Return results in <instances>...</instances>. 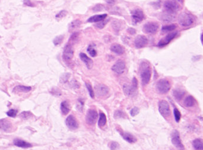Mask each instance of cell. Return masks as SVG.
I'll return each mask as SVG.
<instances>
[{
	"mask_svg": "<svg viewBox=\"0 0 203 150\" xmlns=\"http://www.w3.org/2000/svg\"><path fill=\"white\" fill-rule=\"evenodd\" d=\"M177 32H171L166 35L164 38L161 40L158 43V46L159 47H163L168 45L177 35Z\"/></svg>",
	"mask_w": 203,
	"mask_h": 150,
	"instance_id": "obj_13",
	"label": "cell"
},
{
	"mask_svg": "<svg viewBox=\"0 0 203 150\" xmlns=\"http://www.w3.org/2000/svg\"><path fill=\"white\" fill-rule=\"evenodd\" d=\"M79 57H80L81 60L85 64L86 66L87 67V68L88 69L90 70L92 68L93 64H94L93 61L89 57H88L85 54L82 53H81L80 54Z\"/></svg>",
	"mask_w": 203,
	"mask_h": 150,
	"instance_id": "obj_19",
	"label": "cell"
},
{
	"mask_svg": "<svg viewBox=\"0 0 203 150\" xmlns=\"http://www.w3.org/2000/svg\"><path fill=\"white\" fill-rule=\"evenodd\" d=\"M171 140L173 145L178 149V150H184L185 147L183 144L182 142L180 134L177 130H174L173 131L171 136Z\"/></svg>",
	"mask_w": 203,
	"mask_h": 150,
	"instance_id": "obj_5",
	"label": "cell"
},
{
	"mask_svg": "<svg viewBox=\"0 0 203 150\" xmlns=\"http://www.w3.org/2000/svg\"><path fill=\"white\" fill-rule=\"evenodd\" d=\"M65 123L67 127L71 130H76L79 127L78 121L73 115L69 116L66 118Z\"/></svg>",
	"mask_w": 203,
	"mask_h": 150,
	"instance_id": "obj_15",
	"label": "cell"
},
{
	"mask_svg": "<svg viewBox=\"0 0 203 150\" xmlns=\"http://www.w3.org/2000/svg\"><path fill=\"white\" fill-rule=\"evenodd\" d=\"M128 33H129L131 35H134L136 32V31L133 28H129L128 29Z\"/></svg>",
	"mask_w": 203,
	"mask_h": 150,
	"instance_id": "obj_46",
	"label": "cell"
},
{
	"mask_svg": "<svg viewBox=\"0 0 203 150\" xmlns=\"http://www.w3.org/2000/svg\"><path fill=\"white\" fill-rule=\"evenodd\" d=\"M179 23L183 27L190 26L193 23V18L192 15L186 13H181L178 19Z\"/></svg>",
	"mask_w": 203,
	"mask_h": 150,
	"instance_id": "obj_3",
	"label": "cell"
},
{
	"mask_svg": "<svg viewBox=\"0 0 203 150\" xmlns=\"http://www.w3.org/2000/svg\"><path fill=\"white\" fill-rule=\"evenodd\" d=\"M18 114V110L11 109L7 112V115L10 117H15Z\"/></svg>",
	"mask_w": 203,
	"mask_h": 150,
	"instance_id": "obj_40",
	"label": "cell"
},
{
	"mask_svg": "<svg viewBox=\"0 0 203 150\" xmlns=\"http://www.w3.org/2000/svg\"><path fill=\"white\" fill-rule=\"evenodd\" d=\"M158 111L163 117H168L170 115V109L168 102L166 100H161L158 103Z\"/></svg>",
	"mask_w": 203,
	"mask_h": 150,
	"instance_id": "obj_6",
	"label": "cell"
},
{
	"mask_svg": "<svg viewBox=\"0 0 203 150\" xmlns=\"http://www.w3.org/2000/svg\"><path fill=\"white\" fill-rule=\"evenodd\" d=\"M138 89V80L135 78H133L132 85H124L123 86V91L125 94L128 96H134L136 94V91Z\"/></svg>",
	"mask_w": 203,
	"mask_h": 150,
	"instance_id": "obj_4",
	"label": "cell"
},
{
	"mask_svg": "<svg viewBox=\"0 0 203 150\" xmlns=\"http://www.w3.org/2000/svg\"><path fill=\"white\" fill-rule=\"evenodd\" d=\"M176 1H177V2L181 3V4H183V2H184V0H176Z\"/></svg>",
	"mask_w": 203,
	"mask_h": 150,
	"instance_id": "obj_48",
	"label": "cell"
},
{
	"mask_svg": "<svg viewBox=\"0 0 203 150\" xmlns=\"http://www.w3.org/2000/svg\"><path fill=\"white\" fill-rule=\"evenodd\" d=\"M110 50L113 53L117 55H122L124 54L125 51V48L122 45L118 44H114L111 45L110 47Z\"/></svg>",
	"mask_w": 203,
	"mask_h": 150,
	"instance_id": "obj_20",
	"label": "cell"
},
{
	"mask_svg": "<svg viewBox=\"0 0 203 150\" xmlns=\"http://www.w3.org/2000/svg\"><path fill=\"white\" fill-rule=\"evenodd\" d=\"M107 123V117L106 116L104 113H101L100 114V117H99V120H98V126L100 127H104Z\"/></svg>",
	"mask_w": 203,
	"mask_h": 150,
	"instance_id": "obj_28",
	"label": "cell"
},
{
	"mask_svg": "<svg viewBox=\"0 0 203 150\" xmlns=\"http://www.w3.org/2000/svg\"><path fill=\"white\" fill-rule=\"evenodd\" d=\"M13 143L16 146L23 148H31L32 146L31 143H30L26 141L19 139H15L13 141Z\"/></svg>",
	"mask_w": 203,
	"mask_h": 150,
	"instance_id": "obj_22",
	"label": "cell"
},
{
	"mask_svg": "<svg viewBox=\"0 0 203 150\" xmlns=\"http://www.w3.org/2000/svg\"><path fill=\"white\" fill-rule=\"evenodd\" d=\"M32 90V87L26 86L23 85H18L13 89V92H29Z\"/></svg>",
	"mask_w": 203,
	"mask_h": 150,
	"instance_id": "obj_25",
	"label": "cell"
},
{
	"mask_svg": "<svg viewBox=\"0 0 203 150\" xmlns=\"http://www.w3.org/2000/svg\"><path fill=\"white\" fill-rule=\"evenodd\" d=\"M67 15V12L66 10H62L59 13L56 15V19L58 20L64 18Z\"/></svg>",
	"mask_w": 203,
	"mask_h": 150,
	"instance_id": "obj_34",
	"label": "cell"
},
{
	"mask_svg": "<svg viewBox=\"0 0 203 150\" xmlns=\"http://www.w3.org/2000/svg\"><path fill=\"white\" fill-rule=\"evenodd\" d=\"M195 98L192 96L189 95L185 99L183 104L187 107H192L195 105Z\"/></svg>",
	"mask_w": 203,
	"mask_h": 150,
	"instance_id": "obj_26",
	"label": "cell"
},
{
	"mask_svg": "<svg viewBox=\"0 0 203 150\" xmlns=\"http://www.w3.org/2000/svg\"><path fill=\"white\" fill-rule=\"evenodd\" d=\"M23 4L25 6L30 7H34V4L31 2V0H24Z\"/></svg>",
	"mask_w": 203,
	"mask_h": 150,
	"instance_id": "obj_45",
	"label": "cell"
},
{
	"mask_svg": "<svg viewBox=\"0 0 203 150\" xmlns=\"http://www.w3.org/2000/svg\"><path fill=\"white\" fill-rule=\"evenodd\" d=\"M164 7L167 13L171 15L176 13L180 9L179 6L176 3L172 1H167L165 2Z\"/></svg>",
	"mask_w": 203,
	"mask_h": 150,
	"instance_id": "obj_9",
	"label": "cell"
},
{
	"mask_svg": "<svg viewBox=\"0 0 203 150\" xmlns=\"http://www.w3.org/2000/svg\"><path fill=\"white\" fill-rule=\"evenodd\" d=\"M139 113V110L138 107H133V108H132V110H130V115L133 117L138 114Z\"/></svg>",
	"mask_w": 203,
	"mask_h": 150,
	"instance_id": "obj_44",
	"label": "cell"
},
{
	"mask_svg": "<svg viewBox=\"0 0 203 150\" xmlns=\"http://www.w3.org/2000/svg\"><path fill=\"white\" fill-rule=\"evenodd\" d=\"M114 117L116 119H120V118L125 117V114L123 112H122L120 110H117L114 113Z\"/></svg>",
	"mask_w": 203,
	"mask_h": 150,
	"instance_id": "obj_42",
	"label": "cell"
},
{
	"mask_svg": "<svg viewBox=\"0 0 203 150\" xmlns=\"http://www.w3.org/2000/svg\"><path fill=\"white\" fill-rule=\"evenodd\" d=\"M126 68V64L123 60L117 61L111 67L112 70L117 74H122Z\"/></svg>",
	"mask_w": 203,
	"mask_h": 150,
	"instance_id": "obj_16",
	"label": "cell"
},
{
	"mask_svg": "<svg viewBox=\"0 0 203 150\" xmlns=\"http://www.w3.org/2000/svg\"><path fill=\"white\" fill-rule=\"evenodd\" d=\"M139 75L143 85H147L151 79V69L148 61H142L139 66Z\"/></svg>",
	"mask_w": 203,
	"mask_h": 150,
	"instance_id": "obj_1",
	"label": "cell"
},
{
	"mask_svg": "<svg viewBox=\"0 0 203 150\" xmlns=\"http://www.w3.org/2000/svg\"><path fill=\"white\" fill-rule=\"evenodd\" d=\"M13 130V124L7 119H0V131L9 133Z\"/></svg>",
	"mask_w": 203,
	"mask_h": 150,
	"instance_id": "obj_10",
	"label": "cell"
},
{
	"mask_svg": "<svg viewBox=\"0 0 203 150\" xmlns=\"http://www.w3.org/2000/svg\"><path fill=\"white\" fill-rule=\"evenodd\" d=\"M107 15L106 14L97 15L89 18L87 21L89 23H98L105 20L106 18H107Z\"/></svg>",
	"mask_w": 203,
	"mask_h": 150,
	"instance_id": "obj_21",
	"label": "cell"
},
{
	"mask_svg": "<svg viewBox=\"0 0 203 150\" xmlns=\"http://www.w3.org/2000/svg\"><path fill=\"white\" fill-rule=\"evenodd\" d=\"M118 132H119V133L120 134V135L122 136V138L128 142L130 143H133L136 142L137 139L131 133H129V132H124L123 130H121V129H117Z\"/></svg>",
	"mask_w": 203,
	"mask_h": 150,
	"instance_id": "obj_18",
	"label": "cell"
},
{
	"mask_svg": "<svg viewBox=\"0 0 203 150\" xmlns=\"http://www.w3.org/2000/svg\"><path fill=\"white\" fill-rule=\"evenodd\" d=\"M185 95L184 91L179 89H175L173 91V96L177 100H180L183 98Z\"/></svg>",
	"mask_w": 203,
	"mask_h": 150,
	"instance_id": "obj_27",
	"label": "cell"
},
{
	"mask_svg": "<svg viewBox=\"0 0 203 150\" xmlns=\"http://www.w3.org/2000/svg\"><path fill=\"white\" fill-rule=\"evenodd\" d=\"M95 91L97 95L100 97L106 96L109 92L108 88L107 86L102 84L96 85L95 87Z\"/></svg>",
	"mask_w": 203,
	"mask_h": 150,
	"instance_id": "obj_17",
	"label": "cell"
},
{
	"mask_svg": "<svg viewBox=\"0 0 203 150\" xmlns=\"http://www.w3.org/2000/svg\"><path fill=\"white\" fill-rule=\"evenodd\" d=\"M73 55L74 50L72 45L68 43L64 48L63 52V59L64 61H69L73 59Z\"/></svg>",
	"mask_w": 203,
	"mask_h": 150,
	"instance_id": "obj_7",
	"label": "cell"
},
{
	"mask_svg": "<svg viewBox=\"0 0 203 150\" xmlns=\"http://www.w3.org/2000/svg\"><path fill=\"white\" fill-rule=\"evenodd\" d=\"M119 146H120V145H119V143L117 142H115V141L111 142L110 143V148L111 150H117V149H118Z\"/></svg>",
	"mask_w": 203,
	"mask_h": 150,
	"instance_id": "obj_41",
	"label": "cell"
},
{
	"mask_svg": "<svg viewBox=\"0 0 203 150\" xmlns=\"http://www.w3.org/2000/svg\"><path fill=\"white\" fill-rule=\"evenodd\" d=\"M176 28V26L175 25H166L162 28L161 31L163 33H167V32H171Z\"/></svg>",
	"mask_w": 203,
	"mask_h": 150,
	"instance_id": "obj_30",
	"label": "cell"
},
{
	"mask_svg": "<svg viewBox=\"0 0 203 150\" xmlns=\"http://www.w3.org/2000/svg\"><path fill=\"white\" fill-rule=\"evenodd\" d=\"M87 51L88 52V53L89 54V55L92 57H95L97 56V51L96 50L94 49V48L92 46V45H89L87 49Z\"/></svg>",
	"mask_w": 203,
	"mask_h": 150,
	"instance_id": "obj_35",
	"label": "cell"
},
{
	"mask_svg": "<svg viewBox=\"0 0 203 150\" xmlns=\"http://www.w3.org/2000/svg\"><path fill=\"white\" fill-rule=\"evenodd\" d=\"M60 110L63 115H67L70 110V105L67 101H64L61 103Z\"/></svg>",
	"mask_w": 203,
	"mask_h": 150,
	"instance_id": "obj_23",
	"label": "cell"
},
{
	"mask_svg": "<svg viewBox=\"0 0 203 150\" xmlns=\"http://www.w3.org/2000/svg\"><path fill=\"white\" fill-rule=\"evenodd\" d=\"M171 88L170 82L164 79L159 80L156 84V89L157 91L161 94H164L167 93Z\"/></svg>",
	"mask_w": 203,
	"mask_h": 150,
	"instance_id": "obj_2",
	"label": "cell"
},
{
	"mask_svg": "<svg viewBox=\"0 0 203 150\" xmlns=\"http://www.w3.org/2000/svg\"><path fill=\"white\" fill-rule=\"evenodd\" d=\"M81 21L79 19H76L72 22L69 25V31H73L75 29L79 28L81 25Z\"/></svg>",
	"mask_w": 203,
	"mask_h": 150,
	"instance_id": "obj_29",
	"label": "cell"
},
{
	"mask_svg": "<svg viewBox=\"0 0 203 150\" xmlns=\"http://www.w3.org/2000/svg\"><path fill=\"white\" fill-rule=\"evenodd\" d=\"M148 39L144 35H138L134 41V45L136 48L140 49L145 47L148 44Z\"/></svg>",
	"mask_w": 203,
	"mask_h": 150,
	"instance_id": "obj_14",
	"label": "cell"
},
{
	"mask_svg": "<svg viewBox=\"0 0 203 150\" xmlns=\"http://www.w3.org/2000/svg\"><path fill=\"white\" fill-rule=\"evenodd\" d=\"M173 114L174 116V119L177 123L179 122L181 118V114L180 111L177 110V108H174L173 110Z\"/></svg>",
	"mask_w": 203,
	"mask_h": 150,
	"instance_id": "obj_33",
	"label": "cell"
},
{
	"mask_svg": "<svg viewBox=\"0 0 203 150\" xmlns=\"http://www.w3.org/2000/svg\"><path fill=\"white\" fill-rule=\"evenodd\" d=\"M200 138L195 139L192 141V146L195 150H203V142Z\"/></svg>",
	"mask_w": 203,
	"mask_h": 150,
	"instance_id": "obj_24",
	"label": "cell"
},
{
	"mask_svg": "<svg viewBox=\"0 0 203 150\" xmlns=\"http://www.w3.org/2000/svg\"><path fill=\"white\" fill-rule=\"evenodd\" d=\"M106 1L109 4H113L115 3V0H106Z\"/></svg>",
	"mask_w": 203,
	"mask_h": 150,
	"instance_id": "obj_47",
	"label": "cell"
},
{
	"mask_svg": "<svg viewBox=\"0 0 203 150\" xmlns=\"http://www.w3.org/2000/svg\"><path fill=\"white\" fill-rule=\"evenodd\" d=\"M104 9H105V6L101 4H98L93 7L92 10L94 12H101V11L104 10Z\"/></svg>",
	"mask_w": 203,
	"mask_h": 150,
	"instance_id": "obj_38",
	"label": "cell"
},
{
	"mask_svg": "<svg viewBox=\"0 0 203 150\" xmlns=\"http://www.w3.org/2000/svg\"><path fill=\"white\" fill-rule=\"evenodd\" d=\"M70 76V73H66L63 74L61 76V78H60V82L62 83H66L68 80V79H69Z\"/></svg>",
	"mask_w": 203,
	"mask_h": 150,
	"instance_id": "obj_39",
	"label": "cell"
},
{
	"mask_svg": "<svg viewBox=\"0 0 203 150\" xmlns=\"http://www.w3.org/2000/svg\"><path fill=\"white\" fill-rule=\"evenodd\" d=\"M86 88L88 89V91L89 92V94L90 97L92 98H94V89H93L90 83H86Z\"/></svg>",
	"mask_w": 203,
	"mask_h": 150,
	"instance_id": "obj_36",
	"label": "cell"
},
{
	"mask_svg": "<svg viewBox=\"0 0 203 150\" xmlns=\"http://www.w3.org/2000/svg\"><path fill=\"white\" fill-rule=\"evenodd\" d=\"M98 113L95 110L89 109L88 110L86 115V121L89 125H94L95 124L98 119Z\"/></svg>",
	"mask_w": 203,
	"mask_h": 150,
	"instance_id": "obj_8",
	"label": "cell"
},
{
	"mask_svg": "<svg viewBox=\"0 0 203 150\" xmlns=\"http://www.w3.org/2000/svg\"><path fill=\"white\" fill-rule=\"evenodd\" d=\"M22 119H28L31 117H32L33 116L32 113L31 111H23L21 113L20 116H19Z\"/></svg>",
	"mask_w": 203,
	"mask_h": 150,
	"instance_id": "obj_31",
	"label": "cell"
},
{
	"mask_svg": "<svg viewBox=\"0 0 203 150\" xmlns=\"http://www.w3.org/2000/svg\"><path fill=\"white\" fill-rule=\"evenodd\" d=\"M78 37H79V33H78V32H75V33H73L72 35H71V37H70V39H69V44H72V43H73V42H76L77 40H78Z\"/></svg>",
	"mask_w": 203,
	"mask_h": 150,
	"instance_id": "obj_37",
	"label": "cell"
},
{
	"mask_svg": "<svg viewBox=\"0 0 203 150\" xmlns=\"http://www.w3.org/2000/svg\"><path fill=\"white\" fill-rule=\"evenodd\" d=\"M159 26L156 22H148L144 25L143 30L147 34H155L158 29Z\"/></svg>",
	"mask_w": 203,
	"mask_h": 150,
	"instance_id": "obj_11",
	"label": "cell"
},
{
	"mask_svg": "<svg viewBox=\"0 0 203 150\" xmlns=\"http://www.w3.org/2000/svg\"><path fill=\"white\" fill-rule=\"evenodd\" d=\"M131 17L134 23H138L142 22L144 19V12L139 9L133 10L131 13Z\"/></svg>",
	"mask_w": 203,
	"mask_h": 150,
	"instance_id": "obj_12",
	"label": "cell"
},
{
	"mask_svg": "<svg viewBox=\"0 0 203 150\" xmlns=\"http://www.w3.org/2000/svg\"><path fill=\"white\" fill-rule=\"evenodd\" d=\"M108 22V20H103V21H101V22H100L99 23H97L96 25H95V26L97 28H99V29H102V28H103L105 26H106V25L107 24V22Z\"/></svg>",
	"mask_w": 203,
	"mask_h": 150,
	"instance_id": "obj_43",
	"label": "cell"
},
{
	"mask_svg": "<svg viewBox=\"0 0 203 150\" xmlns=\"http://www.w3.org/2000/svg\"><path fill=\"white\" fill-rule=\"evenodd\" d=\"M63 39H64L63 35H60V36L56 37L53 40V43H54V45L57 46V45H60L62 44V42H63Z\"/></svg>",
	"mask_w": 203,
	"mask_h": 150,
	"instance_id": "obj_32",
	"label": "cell"
}]
</instances>
